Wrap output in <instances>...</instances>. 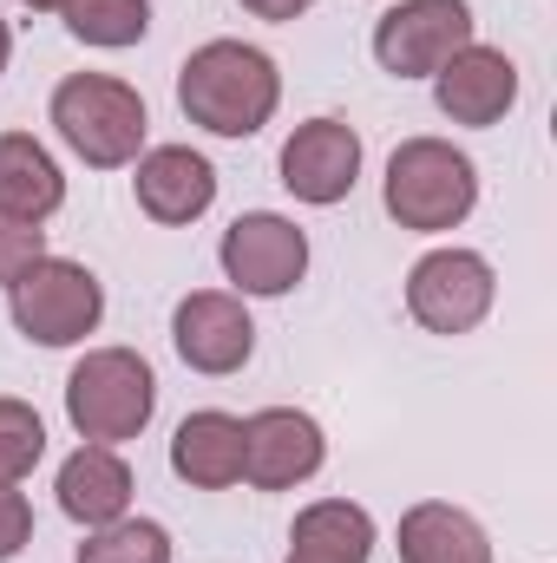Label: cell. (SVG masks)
<instances>
[{
	"label": "cell",
	"instance_id": "6da1fadb",
	"mask_svg": "<svg viewBox=\"0 0 557 563\" xmlns=\"http://www.w3.org/2000/svg\"><path fill=\"white\" fill-rule=\"evenodd\" d=\"M177 106L210 139H256L282 106V73L263 46L243 40H204L177 66Z\"/></svg>",
	"mask_w": 557,
	"mask_h": 563
},
{
	"label": "cell",
	"instance_id": "7a4b0ae2",
	"mask_svg": "<svg viewBox=\"0 0 557 563\" xmlns=\"http://www.w3.org/2000/svg\"><path fill=\"white\" fill-rule=\"evenodd\" d=\"M381 203L401 230H419V236L459 230L479 203V164L446 139H407L387 157Z\"/></svg>",
	"mask_w": 557,
	"mask_h": 563
},
{
	"label": "cell",
	"instance_id": "3957f363",
	"mask_svg": "<svg viewBox=\"0 0 557 563\" xmlns=\"http://www.w3.org/2000/svg\"><path fill=\"white\" fill-rule=\"evenodd\" d=\"M157 413V374L132 347H92L66 374V420L86 445H125Z\"/></svg>",
	"mask_w": 557,
	"mask_h": 563
},
{
	"label": "cell",
	"instance_id": "277c9868",
	"mask_svg": "<svg viewBox=\"0 0 557 563\" xmlns=\"http://www.w3.org/2000/svg\"><path fill=\"white\" fill-rule=\"evenodd\" d=\"M53 132L66 139L73 157H86L92 170H119V164H139L144 151V99L112 79V73H73L53 86Z\"/></svg>",
	"mask_w": 557,
	"mask_h": 563
},
{
	"label": "cell",
	"instance_id": "5b68a950",
	"mask_svg": "<svg viewBox=\"0 0 557 563\" xmlns=\"http://www.w3.org/2000/svg\"><path fill=\"white\" fill-rule=\"evenodd\" d=\"M7 308H13V328L33 341V347H73L99 328L106 314V288L86 263H66V256H40L26 276L7 288Z\"/></svg>",
	"mask_w": 557,
	"mask_h": 563
},
{
	"label": "cell",
	"instance_id": "8992f818",
	"mask_svg": "<svg viewBox=\"0 0 557 563\" xmlns=\"http://www.w3.org/2000/svg\"><path fill=\"white\" fill-rule=\"evenodd\" d=\"M499 301V276L479 250H426L407 269V314L426 334H472Z\"/></svg>",
	"mask_w": 557,
	"mask_h": 563
},
{
	"label": "cell",
	"instance_id": "52a82bcc",
	"mask_svg": "<svg viewBox=\"0 0 557 563\" xmlns=\"http://www.w3.org/2000/svg\"><path fill=\"white\" fill-rule=\"evenodd\" d=\"M459 46H472L466 0H401L374 20V59L394 79H433Z\"/></svg>",
	"mask_w": 557,
	"mask_h": 563
},
{
	"label": "cell",
	"instance_id": "ba28073f",
	"mask_svg": "<svg viewBox=\"0 0 557 563\" xmlns=\"http://www.w3.org/2000/svg\"><path fill=\"white\" fill-rule=\"evenodd\" d=\"M223 276L237 282L243 295H288L295 282L308 276V236L276 217V210H250L223 230Z\"/></svg>",
	"mask_w": 557,
	"mask_h": 563
},
{
	"label": "cell",
	"instance_id": "9c48e42d",
	"mask_svg": "<svg viewBox=\"0 0 557 563\" xmlns=\"http://www.w3.org/2000/svg\"><path fill=\"white\" fill-rule=\"evenodd\" d=\"M321 459H328V439H321L315 413H302V407H263L243 420V478L256 492L308 485L321 472Z\"/></svg>",
	"mask_w": 557,
	"mask_h": 563
},
{
	"label": "cell",
	"instance_id": "30bf717a",
	"mask_svg": "<svg viewBox=\"0 0 557 563\" xmlns=\"http://www.w3.org/2000/svg\"><path fill=\"white\" fill-rule=\"evenodd\" d=\"M171 347H177V361L197 367V374H237V367L256 354V321H250V308H243L237 295L197 288V295H184L177 314H171Z\"/></svg>",
	"mask_w": 557,
	"mask_h": 563
},
{
	"label": "cell",
	"instance_id": "8fae6325",
	"mask_svg": "<svg viewBox=\"0 0 557 563\" xmlns=\"http://www.w3.org/2000/svg\"><path fill=\"white\" fill-rule=\"evenodd\" d=\"M361 177V132L341 119H308L282 144V190L302 203H341Z\"/></svg>",
	"mask_w": 557,
	"mask_h": 563
},
{
	"label": "cell",
	"instance_id": "7c38bea8",
	"mask_svg": "<svg viewBox=\"0 0 557 563\" xmlns=\"http://www.w3.org/2000/svg\"><path fill=\"white\" fill-rule=\"evenodd\" d=\"M433 99H439V112L452 119V125H472V132H485V125H499L512 106H518V66L499 53V46H459L439 73H433Z\"/></svg>",
	"mask_w": 557,
	"mask_h": 563
},
{
	"label": "cell",
	"instance_id": "4fadbf2b",
	"mask_svg": "<svg viewBox=\"0 0 557 563\" xmlns=\"http://www.w3.org/2000/svg\"><path fill=\"white\" fill-rule=\"evenodd\" d=\"M132 190H139V210L151 223L184 230V223H197V217L217 203V170H210V157L190 151V144H157V151L139 157Z\"/></svg>",
	"mask_w": 557,
	"mask_h": 563
},
{
	"label": "cell",
	"instance_id": "5bb4252c",
	"mask_svg": "<svg viewBox=\"0 0 557 563\" xmlns=\"http://www.w3.org/2000/svg\"><path fill=\"white\" fill-rule=\"evenodd\" d=\"M59 511L86 531L99 525H119L132 518V465L119 459V445H79L66 465H59Z\"/></svg>",
	"mask_w": 557,
	"mask_h": 563
},
{
	"label": "cell",
	"instance_id": "9a60e30c",
	"mask_svg": "<svg viewBox=\"0 0 557 563\" xmlns=\"http://www.w3.org/2000/svg\"><path fill=\"white\" fill-rule=\"evenodd\" d=\"M171 472L197 492H230L243 478V420L223 407L184 413V426L171 432Z\"/></svg>",
	"mask_w": 557,
	"mask_h": 563
},
{
	"label": "cell",
	"instance_id": "2e32d148",
	"mask_svg": "<svg viewBox=\"0 0 557 563\" xmlns=\"http://www.w3.org/2000/svg\"><path fill=\"white\" fill-rule=\"evenodd\" d=\"M401 563H492V538L472 511L426 498L401 518Z\"/></svg>",
	"mask_w": 557,
	"mask_h": 563
},
{
	"label": "cell",
	"instance_id": "e0dca14e",
	"mask_svg": "<svg viewBox=\"0 0 557 563\" xmlns=\"http://www.w3.org/2000/svg\"><path fill=\"white\" fill-rule=\"evenodd\" d=\"M59 203H66V177H59L53 151L26 132H0V210L46 223Z\"/></svg>",
	"mask_w": 557,
	"mask_h": 563
},
{
	"label": "cell",
	"instance_id": "ac0fdd59",
	"mask_svg": "<svg viewBox=\"0 0 557 563\" xmlns=\"http://www.w3.org/2000/svg\"><path fill=\"white\" fill-rule=\"evenodd\" d=\"M288 544L308 563H368L374 558V518L361 505H348V498H321V505H308L295 518Z\"/></svg>",
	"mask_w": 557,
	"mask_h": 563
},
{
	"label": "cell",
	"instance_id": "d6986e66",
	"mask_svg": "<svg viewBox=\"0 0 557 563\" xmlns=\"http://www.w3.org/2000/svg\"><path fill=\"white\" fill-rule=\"evenodd\" d=\"M59 13H66V33L79 46H106V53L139 46L151 33V0H66Z\"/></svg>",
	"mask_w": 557,
	"mask_h": 563
},
{
	"label": "cell",
	"instance_id": "ffe728a7",
	"mask_svg": "<svg viewBox=\"0 0 557 563\" xmlns=\"http://www.w3.org/2000/svg\"><path fill=\"white\" fill-rule=\"evenodd\" d=\"M73 563H171V531L151 518H119V525L86 531Z\"/></svg>",
	"mask_w": 557,
	"mask_h": 563
},
{
	"label": "cell",
	"instance_id": "44dd1931",
	"mask_svg": "<svg viewBox=\"0 0 557 563\" xmlns=\"http://www.w3.org/2000/svg\"><path fill=\"white\" fill-rule=\"evenodd\" d=\"M46 459V426L26 400H0V485H20Z\"/></svg>",
	"mask_w": 557,
	"mask_h": 563
},
{
	"label": "cell",
	"instance_id": "7402d4cb",
	"mask_svg": "<svg viewBox=\"0 0 557 563\" xmlns=\"http://www.w3.org/2000/svg\"><path fill=\"white\" fill-rule=\"evenodd\" d=\"M40 256H46V230L26 223V217H13V210H0V288H13Z\"/></svg>",
	"mask_w": 557,
	"mask_h": 563
},
{
	"label": "cell",
	"instance_id": "603a6c76",
	"mask_svg": "<svg viewBox=\"0 0 557 563\" xmlns=\"http://www.w3.org/2000/svg\"><path fill=\"white\" fill-rule=\"evenodd\" d=\"M33 544V505L20 485H0V563H13Z\"/></svg>",
	"mask_w": 557,
	"mask_h": 563
},
{
	"label": "cell",
	"instance_id": "cb8c5ba5",
	"mask_svg": "<svg viewBox=\"0 0 557 563\" xmlns=\"http://www.w3.org/2000/svg\"><path fill=\"white\" fill-rule=\"evenodd\" d=\"M243 7H250L256 20H295V13H308L315 0H243Z\"/></svg>",
	"mask_w": 557,
	"mask_h": 563
},
{
	"label": "cell",
	"instance_id": "d4e9b609",
	"mask_svg": "<svg viewBox=\"0 0 557 563\" xmlns=\"http://www.w3.org/2000/svg\"><path fill=\"white\" fill-rule=\"evenodd\" d=\"M7 59H13V33H7V20H0V73H7Z\"/></svg>",
	"mask_w": 557,
	"mask_h": 563
},
{
	"label": "cell",
	"instance_id": "484cf974",
	"mask_svg": "<svg viewBox=\"0 0 557 563\" xmlns=\"http://www.w3.org/2000/svg\"><path fill=\"white\" fill-rule=\"evenodd\" d=\"M20 7H33V13H59L66 0H20Z\"/></svg>",
	"mask_w": 557,
	"mask_h": 563
},
{
	"label": "cell",
	"instance_id": "4316f807",
	"mask_svg": "<svg viewBox=\"0 0 557 563\" xmlns=\"http://www.w3.org/2000/svg\"><path fill=\"white\" fill-rule=\"evenodd\" d=\"M288 563H308V558H295V551H288Z\"/></svg>",
	"mask_w": 557,
	"mask_h": 563
}]
</instances>
